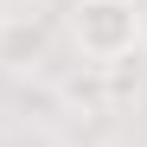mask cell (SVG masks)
Here are the masks:
<instances>
[{
  "instance_id": "cell-1",
  "label": "cell",
  "mask_w": 147,
  "mask_h": 147,
  "mask_svg": "<svg viewBox=\"0 0 147 147\" xmlns=\"http://www.w3.org/2000/svg\"><path fill=\"white\" fill-rule=\"evenodd\" d=\"M70 45H77V58H90L96 70L109 64H128L141 58L147 45V13L141 0H70Z\"/></svg>"
},
{
  "instance_id": "cell-2",
  "label": "cell",
  "mask_w": 147,
  "mask_h": 147,
  "mask_svg": "<svg viewBox=\"0 0 147 147\" xmlns=\"http://www.w3.org/2000/svg\"><path fill=\"white\" fill-rule=\"evenodd\" d=\"M45 58V26L32 13L19 19H0V64H38Z\"/></svg>"
},
{
  "instance_id": "cell-3",
  "label": "cell",
  "mask_w": 147,
  "mask_h": 147,
  "mask_svg": "<svg viewBox=\"0 0 147 147\" xmlns=\"http://www.w3.org/2000/svg\"><path fill=\"white\" fill-rule=\"evenodd\" d=\"M102 147H147V128H121V134H109Z\"/></svg>"
}]
</instances>
